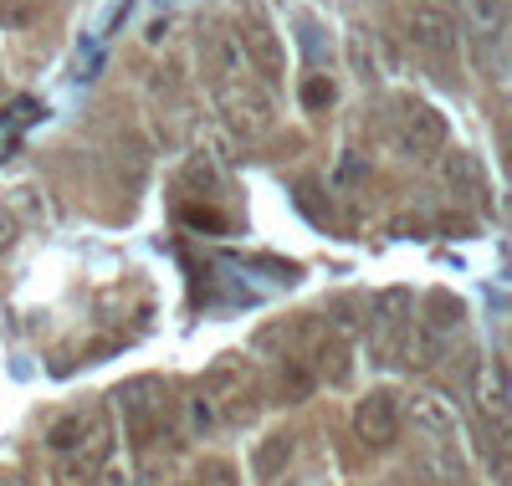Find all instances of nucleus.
I'll return each instance as SVG.
<instances>
[{
	"instance_id": "1",
	"label": "nucleus",
	"mask_w": 512,
	"mask_h": 486,
	"mask_svg": "<svg viewBox=\"0 0 512 486\" xmlns=\"http://www.w3.org/2000/svg\"><path fill=\"white\" fill-rule=\"evenodd\" d=\"M98 440H108V415H103V410H72V415H62V420L47 430V446H52L57 456H77V451L98 446Z\"/></svg>"
},
{
	"instance_id": "2",
	"label": "nucleus",
	"mask_w": 512,
	"mask_h": 486,
	"mask_svg": "<svg viewBox=\"0 0 512 486\" xmlns=\"http://www.w3.org/2000/svg\"><path fill=\"white\" fill-rule=\"evenodd\" d=\"M446 144V123L436 108H410L405 123H400V134H395V149L405 159H431L436 149Z\"/></svg>"
},
{
	"instance_id": "3",
	"label": "nucleus",
	"mask_w": 512,
	"mask_h": 486,
	"mask_svg": "<svg viewBox=\"0 0 512 486\" xmlns=\"http://www.w3.org/2000/svg\"><path fill=\"white\" fill-rule=\"evenodd\" d=\"M221 103H226V123L236 128V134H262V128L272 123V103L256 93V87H246V77H236L226 87Z\"/></svg>"
},
{
	"instance_id": "4",
	"label": "nucleus",
	"mask_w": 512,
	"mask_h": 486,
	"mask_svg": "<svg viewBox=\"0 0 512 486\" xmlns=\"http://www.w3.org/2000/svg\"><path fill=\"white\" fill-rule=\"evenodd\" d=\"M354 430L369 440V446L390 440V430H395V400H390V394H369V400L354 410Z\"/></svg>"
},
{
	"instance_id": "5",
	"label": "nucleus",
	"mask_w": 512,
	"mask_h": 486,
	"mask_svg": "<svg viewBox=\"0 0 512 486\" xmlns=\"http://www.w3.org/2000/svg\"><path fill=\"white\" fill-rule=\"evenodd\" d=\"M410 36L420 41L425 52H441V57H451V47H456V26L441 11H415L410 16Z\"/></svg>"
},
{
	"instance_id": "6",
	"label": "nucleus",
	"mask_w": 512,
	"mask_h": 486,
	"mask_svg": "<svg viewBox=\"0 0 512 486\" xmlns=\"http://www.w3.org/2000/svg\"><path fill=\"white\" fill-rule=\"evenodd\" d=\"M31 16H36V0H0V21L6 26H21Z\"/></svg>"
},
{
	"instance_id": "7",
	"label": "nucleus",
	"mask_w": 512,
	"mask_h": 486,
	"mask_svg": "<svg viewBox=\"0 0 512 486\" xmlns=\"http://www.w3.org/2000/svg\"><path fill=\"white\" fill-rule=\"evenodd\" d=\"M16 241V220H11V210H0V251H6Z\"/></svg>"
}]
</instances>
